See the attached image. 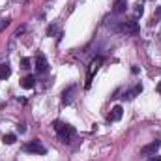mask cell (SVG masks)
I'll return each instance as SVG.
<instances>
[{
  "instance_id": "obj_12",
  "label": "cell",
  "mask_w": 161,
  "mask_h": 161,
  "mask_svg": "<svg viewBox=\"0 0 161 161\" xmlns=\"http://www.w3.org/2000/svg\"><path fill=\"white\" fill-rule=\"evenodd\" d=\"M2 141H4V144H13V142L17 141V137H15L13 133H8V135L2 137Z\"/></svg>"
},
{
  "instance_id": "obj_11",
  "label": "cell",
  "mask_w": 161,
  "mask_h": 161,
  "mask_svg": "<svg viewBox=\"0 0 161 161\" xmlns=\"http://www.w3.org/2000/svg\"><path fill=\"white\" fill-rule=\"evenodd\" d=\"M141 92H142V84H137V86H135V88H133L131 92H127V94H125L124 97H127V99H133V97H135L137 94H141Z\"/></svg>"
},
{
  "instance_id": "obj_19",
  "label": "cell",
  "mask_w": 161,
  "mask_h": 161,
  "mask_svg": "<svg viewBox=\"0 0 161 161\" xmlns=\"http://www.w3.org/2000/svg\"><path fill=\"white\" fill-rule=\"evenodd\" d=\"M158 90H159V94H161V84H159V86H158Z\"/></svg>"
},
{
  "instance_id": "obj_18",
  "label": "cell",
  "mask_w": 161,
  "mask_h": 161,
  "mask_svg": "<svg viewBox=\"0 0 161 161\" xmlns=\"http://www.w3.org/2000/svg\"><path fill=\"white\" fill-rule=\"evenodd\" d=\"M150 161H161V156H156V158H152Z\"/></svg>"
},
{
  "instance_id": "obj_3",
  "label": "cell",
  "mask_w": 161,
  "mask_h": 161,
  "mask_svg": "<svg viewBox=\"0 0 161 161\" xmlns=\"http://www.w3.org/2000/svg\"><path fill=\"white\" fill-rule=\"evenodd\" d=\"M103 64V58L101 56H97V58H94L92 60V64H90V71H88V79H86V84H84V88H90V84H92V77H94V73L99 69V66Z\"/></svg>"
},
{
  "instance_id": "obj_4",
  "label": "cell",
  "mask_w": 161,
  "mask_h": 161,
  "mask_svg": "<svg viewBox=\"0 0 161 161\" xmlns=\"http://www.w3.org/2000/svg\"><path fill=\"white\" fill-rule=\"evenodd\" d=\"M122 32H125L129 36H135L139 32V23L137 21H124L122 23Z\"/></svg>"
},
{
  "instance_id": "obj_15",
  "label": "cell",
  "mask_w": 161,
  "mask_h": 161,
  "mask_svg": "<svg viewBox=\"0 0 161 161\" xmlns=\"http://www.w3.org/2000/svg\"><path fill=\"white\" fill-rule=\"evenodd\" d=\"M161 17V8H158V9H156V13H154V21H156V19H159Z\"/></svg>"
},
{
  "instance_id": "obj_8",
  "label": "cell",
  "mask_w": 161,
  "mask_h": 161,
  "mask_svg": "<svg viewBox=\"0 0 161 161\" xmlns=\"http://www.w3.org/2000/svg\"><path fill=\"white\" fill-rule=\"evenodd\" d=\"M127 9V2L125 0H114V4H113V11L114 13H124Z\"/></svg>"
},
{
  "instance_id": "obj_16",
  "label": "cell",
  "mask_w": 161,
  "mask_h": 161,
  "mask_svg": "<svg viewBox=\"0 0 161 161\" xmlns=\"http://www.w3.org/2000/svg\"><path fill=\"white\" fill-rule=\"evenodd\" d=\"M142 11H144V8H142V4H137V13H139V15H142Z\"/></svg>"
},
{
  "instance_id": "obj_14",
  "label": "cell",
  "mask_w": 161,
  "mask_h": 161,
  "mask_svg": "<svg viewBox=\"0 0 161 161\" xmlns=\"http://www.w3.org/2000/svg\"><path fill=\"white\" fill-rule=\"evenodd\" d=\"M21 68L23 69H28L30 68V58H21Z\"/></svg>"
},
{
  "instance_id": "obj_9",
  "label": "cell",
  "mask_w": 161,
  "mask_h": 161,
  "mask_svg": "<svg viewBox=\"0 0 161 161\" xmlns=\"http://www.w3.org/2000/svg\"><path fill=\"white\" fill-rule=\"evenodd\" d=\"M34 84H36L34 75H26V77H23V79H21V86H23V88H26V90L34 88Z\"/></svg>"
},
{
  "instance_id": "obj_7",
  "label": "cell",
  "mask_w": 161,
  "mask_h": 161,
  "mask_svg": "<svg viewBox=\"0 0 161 161\" xmlns=\"http://www.w3.org/2000/svg\"><path fill=\"white\" fill-rule=\"evenodd\" d=\"M122 114H124V109H122L120 105H114V107L111 109V113H109L107 120H109V122H118L122 118Z\"/></svg>"
},
{
  "instance_id": "obj_10",
  "label": "cell",
  "mask_w": 161,
  "mask_h": 161,
  "mask_svg": "<svg viewBox=\"0 0 161 161\" xmlns=\"http://www.w3.org/2000/svg\"><path fill=\"white\" fill-rule=\"evenodd\" d=\"M9 75H11V68L8 64H2L0 66V79H8Z\"/></svg>"
},
{
  "instance_id": "obj_6",
  "label": "cell",
  "mask_w": 161,
  "mask_h": 161,
  "mask_svg": "<svg viewBox=\"0 0 161 161\" xmlns=\"http://www.w3.org/2000/svg\"><path fill=\"white\" fill-rule=\"evenodd\" d=\"M36 73H45L47 69H49V62H47V58L43 56V54H38L36 56Z\"/></svg>"
},
{
  "instance_id": "obj_5",
  "label": "cell",
  "mask_w": 161,
  "mask_h": 161,
  "mask_svg": "<svg viewBox=\"0 0 161 161\" xmlns=\"http://www.w3.org/2000/svg\"><path fill=\"white\" fill-rule=\"evenodd\" d=\"M159 146H161V141H152L150 144H146V146L141 148V156H152V154H156V150Z\"/></svg>"
},
{
  "instance_id": "obj_17",
  "label": "cell",
  "mask_w": 161,
  "mask_h": 161,
  "mask_svg": "<svg viewBox=\"0 0 161 161\" xmlns=\"http://www.w3.org/2000/svg\"><path fill=\"white\" fill-rule=\"evenodd\" d=\"M54 32H56V28H54V26H51V28L47 30V34H49V36H51V34H54Z\"/></svg>"
},
{
  "instance_id": "obj_1",
  "label": "cell",
  "mask_w": 161,
  "mask_h": 161,
  "mask_svg": "<svg viewBox=\"0 0 161 161\" xmlns=\"http://www.w3.org/2000/svg\"><path fill=\"white\" fill-rule=\"evenodd\" d=\"M53 127H54V131L58 133V137H60L62 142H71V139L75 137V127L69 125V124H64V122L56 120L53 124Z\"/></svg>"
},
{
  "instance_id": "obj_2",
  "label": "cell",
  "mask_w": 161,
  "mask_h": 161,
  "mask_svg": "<svg viewBox=\"0 0 161 161\" xmlns=\"http://www.w3.org/2000/svg\"><path fill=\"white\" fill-rule=\"evenodd\" d=\"M25 152H28V154H36V156H45L47 148L41 144V141H32V142L25 144Z\"/></svg>"
},
{
  "instance_id": "obj_13",
  "label": "cell",
  "mask_w": 161,
  "mask_h": 161,
  "mask_svg": "<svg viewBox=\"0 0 161 161\" xmlns=\"http://www.w3.org/2000/svg\"><path fill=\"white\" fill-rule=\"evenodd\" d=\"M71 92H73V88H68V90H64V94H62V96H64V103H66V105L71 101Z\"/></svg>"
}]
</instances>
